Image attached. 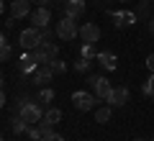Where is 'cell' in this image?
I'll list each match as a JSON object with an SVG mask.
<instances>
[{"label":"cell","mask_w":154,"mask_h":141,"mask_svg":"<svg viewBox=\"0 0 154 141\" xmlns=\"http://www.w3.org/2000/svg\"><path fill=\"white\" fill-rule=\"evenodd\" d=\"M16 113L21 115L23 121H26L28 126H33V123H38V121L44 118V108L36 103V100H28V98H21L16 103Z\"/></svg>","instance_id":"1"},{"label":"cell","mask_w":154,"mask_h":141,"mask_svg":"<svg viewBox=\"0 0 154 141\" xmlns=\"http://www.w3.org/2000/svg\"><path fill=\"white\" fill-rule=\"evenodd\" d=\"M41 41H46V38H44V33H41V28H36V26L23 28L21 36H18V44H21V49H23V51H33Z\"/></svg>","instance_id":"2"},{"label":"cell","mask_w":154,"mask_h":141,"mask_svg":"<svg viewBox=\"0 0 154 141\" xmlns=\"http://www.w3.org/2000/svg\"><path fill=\"white\" fill-rule=\"evenodd\" d=\"M33 57H36L38 64H46V62H54L57 57H59V46H57L54 41H41L33 49Z\"/></svg>","instance_id":"3"},{"label":"cell","mask_w":154,"mask_h":141,"mask_svg":"<svg viewBox=\"0 0 154 141\" xmlns=\"http://www.w3.org/2000/svg\"><path fill=\"white\" fill-rule=\"evenodd\" d=\"M57 36L62 38V41H72L75 36H80V28H77V21L69 16H64L59 23H57Z\"/></svg>","instance_id":"4"},{"label":"cell","mask_w":154,"mask_h":141,"mask_svg":"<svg viewBox=\"0 0 154 141\" xmlns=\"http://www.w3.org/2000/svg\"><path fill=\"white\" fill-rule=\"evenodd\" d=\"M54 75H57V72H54V64L46 62V64H38L36 69L28 75V80H31V85H44V82H49Z\"/></svg>","instance_id":"5"},{"label":"cell","mask_w":154,"mask_h":141,"mask_svg":"<svg viewBox=\"0 0 154 141\" xmlns=\"http://www.w3.org/2000/svg\"><path fill=\"white\" fill-rule=\"evenodd\" d=\"M90 85H93L95 98H100V100H105V98L110 95V90H113V85H110L105 77H100V75H93V77H90Z\"/></svg>","instance_id":"6"},{"label":"cell","mask_w":154,"mask_h":141,"mask_svg":"<svg viewBox=\"0 0 154 141\" xmlns=\"http://www.w3.org/2000/svg\"><path fill=\"white\" fill-rule=\"evenodd\" d=\"M105 100H108V105H110V108H121V105H126V103H128V87L116 85Z\"/></svg>","instance_id":"7"},{"label":"cell","mask_w":154,"mask_h":141,"mask_svg":"<svg viewBox=\"0 0 154 141\" xmlns=\"http://www.w3.org/2000/svg\"><path fill=\"white\" fill-rule=\"evenodd\" d=\"M95 95H90V92H85V90H77L75 95H72V103H75V108L77 110H93L95 108Z\"/></svg>","instance_id":"8"},{"label":"cell","mask_w":154,"mask_h":141,"mask_svg":"<svg viewBox=\"0 0 154 141\" xmlns=\"http://www.w3.org/2000/svg\"><path fill=\"white\" fill-rule=\"evenodd\" d=\"M80 38H82L85 44H98L100 41V28L95 26V23L85 21L82 26H80Z\"/></svg>","instance_id":"9"},{"label":"cell","mask_w":154,"mask_h":141,"mask_svg":"<svg viewBox=\"0 0 154 141\" xmlns=\"http://www.w3.org/2000/svg\"><path fill=\"white\" fill-rule=\"evenodd\" d=\"M31 26L36 28H49V21H51V13L49 8H36V11H31Z\"/></svg>","instance_id":"10"},{"label":"cell","mask_w":154,"mask_h":141,"mask_svg":"<svg viewBox=\"0 0 154 141\" xmlns=\"http://www.w3.org/2000/svg\"><path fill=\"white\" fill-rule=\"evenodd\" d=\"M11 16L16 18H26V16H31V0H13L11 3Z\"/></svg>","instance_id":"11"},{"label":"cell","mask_w":154,"mask_h":141,"mask_svg":"<svg viewBox=\"0 0 154 141\" xmlns=\"http://www.w3.org/2000/svg\"><path fill=\"white\" fill-rule=\"evenodd\" d=\"M136 11H118V13H113V23H116V28H123V26H131V23H136Z\"/></svg>","instance_id":"12"},{"label":"cell","mask_w":154,"mask_h":141,"mask_svg":"<svg viewBox=\"0 0 154 141\" xmlns=\"http://www.w3.org/2000/svg\"><path fill=\"white\" fill-rule=\"evenodd\" d=\"M82 13H85V0H67L64 3V16H69V18H82Z\"/></svg>","instance_id":"13"},{"label":"cell","mask_w":154,"mask_h":141,"mask_svg":"<svg viewBox=\"0 0 154 141\" xmlns=\"http://www.w3.org/2000/svg\"><path fill=\"white\" fill-rule=\"evenodd\" d=\"M38 67V62H36V57H33V51H23V57H21V62H18V69L23 72V75H31L33 69Z\"/></svg>","instance_id":"14"},{"label":"cell","mask_w":154,"mask_h":141,"mask_svg":"<svg viewBox=\"0 0 154 141\" xmlns=\"http://www.w3.org/2000/svg\"><path fill=\"white\" fill-rule=\"evenodd\" d=\"M98 62H100V67H103V69H108V72H113L116 67H118L113 51H98Z\"/></svg>","instance_id":"15"},{"label":"cell","mask_w":154,"mask_h":141,"mask_svg":"<svg viewBox=\"0 0 154 141\" xmlns=\"http://www.w3.org/2000/svg\"><path fill=\"white\" fill-rule=\"evenodd\" d=\"M11 128H13V133H28V123L21 118V115H13V121H11Z\"/></svg>","instance_id":"16"},{"label":"cell","mask_w":154,"mask_h":141,"mask_svg":"<svg viewBox=\"0 0 154 141\" xmlns=\"http://www.w3.org/2000/svg\"><path fill=\"white\" fill-rule=\"evenodd\" d=\"M110 115H113L110 105H103V108H98V110H95V121H98V123H108V121H110Z\"/></svg>","instance_id":"17"},{"label":"cell","mask_w":154,"mask_h":141,"mask_svg":"<svg viewBox=\"0 0 154 141\" xmlns=\"http://www.w3.org/2000/svg\"><path fill=\"white\" fill-rule=\"evenodd\" d=\"M44 121H46V123H51V126H57V123L62 121V110H59V108H49V110L44 113Z\"/></svg>","instance_id":"18"},{"label":"cell","mask_w":154,"mask_h":141,"mask_svg":"<svg viewBox=\"0 0 154 141\" xmlns=\"http://www.w3.org/2000/svg\"><path fill=\"white\" fill-rule=\"evenodd\" d=\"M80 57H85V59H93V57H98V51H95V44H82Z\"/></svg>","instance_id":"19"},{"label":"cell","mask_w":154,"mask_h":141,"mask_svg":"<svg viewBox=\"0 0 154 141\" xmlns=\"http://www.w3.org/2000/svg\"><path fill=\"white\" fill-rule=\"evenodd\" d=\"M54 100V90L51 87H41V92H38V103H51Z\"/></svg>","instance_id":"20"},{"label":"cell","mask_w":154,"mask_h":141,"mask_svg":"<svg viewBox=\"0 0 154 141\" xmlns=\"http://www.w3.org/2000/svg\"><path fill=\"white\" fill-rule=\"evenodd\" d=\"M141 92H144V95H149V98H154V75H149V80L141 85Z\"/></svg>","instance_id":"21"},{"label":"cell","mask_w":154,"mask_h":141,"mask_svg":"<svg viewBox=\"0 0 154 141\" xmlns=\"http://www.w3.org/2000/svg\"><path fill=\"white\" fill-rule=\"evenodd\" d=\"M11 57H13V49H11V44H8V41H3V44H0V62L11 59Z\"/></svg>","instance_id":"22"},{"label":"cell","mask_w":154,"mask_h":141,"mask_svg":"<svg viewBox=\"0 0 154 141\" xmlns=\"http://www.w3.org/2000/svg\"><path fill=\"white\" fill-rule=\"evenodd\" d=\"M41 136H44V131L38 128V123L36 126H28V139H31V141H41Z\"/></svg>","instance_id":"23"},{"label":"cell","mask_w":154,"mask_h":141,"mask_svg":"<svg viewBox=\"0 0 154 141\" xmlns=\"http://www.w3.org/2000/svg\"><path fill=\"white\" fill-rule=\"evenodd\" d=\"M149 8H154V3H152V0H141V3H139V8H136V16H146V13H149Z\"/></svg>","instance_id":"24"},{"label":"cell","mask_w":154,"mask_h":141,"mask_svg":"<svg viewBox=\"0 0 154 141\" xmlns=\"http://www.w3.org/2000/svg\"><path fill=\"white\" fill-rule=\"evenodd\" d=\"M75 69H77V72H88V69H90V59H85V57H80V59L75 62Z\"/></svg>","instance_id":"25"},{"label":"cell","mask_w":154,"mask_h":141,"mask_svg":"<svg viewBox=\"0 0 154 141\" xmlns=\"http://www.w3.org/2000/svg\"><path fill=\"white\" fill-rule=\"evenodd\" d=\"M41 141H64V139H62L59 133H54V131H49V133H44V136H41Z\"/></svg>","instance_id":"26"},{"label":"cell","mask_w":154,"mask_h":141,"mask_svg":"<svg viewBox=\"0 0 154 141\" xmlns=\"http://www.w3.org/2000/svg\"><path fill=\"white\" fill-rule=\"evenodd\" d=\"M51 64H54V72H57V75H62V72L67 69V64H64V62H59V59H54Z\"/></svg>","instance_id":"27"},{"label":"cell","mask_w":154,"mask_h":141,"mask_svg":"<svg viewBox=\"0 0 154 141\" xmlns=\"http://www.w3.org/2000/svg\"><path fill=\"white\" fill-rule=\"evenodd\" d=\"M146 69H149V75H154V51L146 57Z\"/></svg>","instance_id":"28"},{"label":"cell","mask_w":154,"mask_h":141,"mask_svg":"<svg viewBox=\"0 0 154 141\" xmlns=\"http://www.w3.org/2000/svg\"><path fill=\"white\" fill-rule=\"evenodd\" d=\"M31 3H36L38 8H46V5H49V3H51V0H31Z\"/></svg>","instance_id":"29"},{"label":"cell","mask_w":154,"mask_h":141,"mask_svg":"<svg viewBox=\"0 0 154 141\" xmlns=\"http://www.w3.org/2000/svg\"><path fill=\"white\" fill-rule=\"evenodd\" d=\"M5 105V92H3V87H0V108Z\"/></svg>","instance_id":"30"},{"label":"cell","mask_w":154,"mask_h":141,"mask_svg":"<svg viewBox=\"0 0 154 141\" xmlns=\"http://www.w3.org/2000/svg\"><path fill=\"white\" fill-rule=\"evenodd\" d=\"M146 23H149V33H154V16H152V18H149V21H146Z\"/></svg>","instance_id":"31"},{"label":"cell","mask_w":154,"mask_h":141,"mask_svg":"<svg viewBox=\"0 0 154 141\" xmlns=\"http://www.w3.org/2000/svg\"><path fill=\"white\" fill-rule=\"evenodd\" d=\"M3 11H5V3H3V0H0V13H3Z\"/></svg>","instance_id":"32"},{"label":"cell","mask_w":154,"mask_h":141,"mask_svg":"<svg viewBox=\"0 0 154 141\" xmlns=\"http://www.w3.org/2000/svg\"><path fill=\"white\" fill-rule=\"evenodd\" d=\"M3 41H5V38H3V33H0V44H3Z\"/></svg>","instance_id":"33"},{"label":"cell","mask_w":154,"mask_h":141,"mask_svg":"<svg viewBox=\"0 0 154 141\" xmlns=\"http://www.w3.org/2000/svg\"><path fill=\"white\" fill-rule=\"evenodd\" d=\"M134 141H144V139H134Z\"/></svg>","instance_id":"34"},{"label":"cell","mask_w":154,"mask_h":141,"mask_svg":"<svg viewBox=\"0 0 154 141\" xmlns=\"http://www.w3.org/2000/svg\"><path fill=\"white\" fill-rule=\"evenodd\" d=\"M0 82H3V75H0Z\"/></svg>","instance_id":"35"},{"label":"cell","mask_w":154,"mask_h":141,"mask_svg":"<svg viewBox=\"0 0 154 141\" xmlns=\"http://www.w3.org/2000/svg\"><path fill=\"white\" fill-rule=\"evenodd\" d=\"M0 141H3V136H0Z\"/></svg>","instance_id":"36"},{"label":"cell","mask_w":154,"mask_h":141,"mask_svg":"<svg viewBox=\"0 0 154 141\" xmlns=\"http://www.w3.org/2000/svg\"><path fill=\"white\" fill-rule=\"evenodd\" d=\"M152 3H154V0H152Z\"/></svg>","instance_id":"37"},{"label":"cell","mask_w":154,"mask_h":141,"mask_svg":"<svg viewBox=\"0 0 154 141\" xmlns=\"http://www.w3.org/2000/svg\"><path fill=\"white\" fill-rule=\"evenodd\" d=\"M152 141H154V139H152Z\"/></svg>","instance_id":"38"}]
</instances>
